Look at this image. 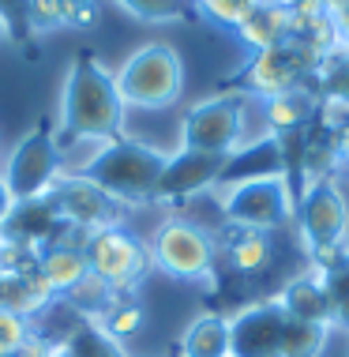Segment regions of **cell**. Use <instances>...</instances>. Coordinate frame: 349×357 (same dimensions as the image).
<instances>
[{"label": "cell", "instance_id": "6da1fadb", "mask_svg": "<svg viewBox=\"0 0 349 357\" xmlns=\"http://www.w3.org/2000/svg\"><path fill=\"white\" fill-rule=\"evenodd\" d=\"M124 128V102L116 94L113 72L94 53H75L64 75L61 91V117H56V151L79 147V143L116 139Z\"/></svg>", "mask_w": 349, "mask_h": 357}, {"label": "cell", "instance_id": "7a4b0ae2", "mask_svg": "<svg viewBox=\"0 0 349 357\" xmlns=\"http://www.w3.org/2000/svg\"><path fill=\"white\" fill-rule=\"evenodd\" d=\"M169 154L150 147V143L116 136L94 147V154L83 162V177L94 181L102 192H109L124 207H147L158 199V181L166 169Z\"/></svg>", "mask_w": 349, "mask_h": 357}, {"label": "cell", "instance_id": "3957f363", "mask_svg": "<svg viewBox=\"0 0 349 357\" xmlns=\"http://www.w3.org/2000/svg\"><path fill=\"white\" fill-rule=\"evenodd\" d=\"M124 109H169L184 91V61L166 42L139 45L113 72Z\"/></svg>", "mask_w": 349, "mask_h": 357}, {"label": "cell", "instance_id": "277c9868", "mask_svg": "<svg viewBox=\"0 0 349 357\" xmlns=\"http://www.w3.org/2000/svg\"><path fill=\"white\" fill-rule=\"evenodd\" d=\"M319 64H323V53L308 50V45L286 38L282 45H270V50H259L245 61V68L229 79L226 91H240L245 98H278V94L289 91H304V86H316Z\"/></svg>", "mask_w": 349, "mask_h": 357}, {"label": "cell", "instance_id": "5b68a950", "mask_svg": "<svg viewBox=\"0 0 349 357\" xmlns=\"http://www.w3.org/2000/svg\"><path fill=\"white\" fill-rule=\"evenodd\" d=\"M218 207L233 229H282L289 218H297V192L286 181V173L278 177H259V181H240V185L218 188Z\"/></svg>", "mask_w": 349, "mask_h": 357}, {"label": "cell", "instance_id": "8992f818", "mask_svg": "<svg viewBox=\"0 0 349 357\" xmlns=\"http://www.w3.org/2000/svg\"><path fill=\"white\" fill-rule=\"evenodd\" d=\"M248 102L240 91H222L196 102L180 121V147L203 154H229L245 147V109Z\"/></svg>", "mask_w": 349, "mask_h": 357}, {"label": "cell", "instance_id": "52a82bcc", "mask_svg": "<svg viewBox=\"0 0 349 357\" xmlns=\"http://www.w3.org/2000/svg\"><path fill=\"white\" fill-rule=\"evenodd\" d=\"M297 226H300V241L312 252V264L346 252L349 204H346V192L338 188L334 177L316 181V185H308L297 196Z\"/></svg>", "mask_w": 349, "mask_h": 357}, {"label": "cell", "instance_id": "ba28073f", "mask_svg": "<svg viewBox=\"0 0 349 357\" xmlns=\"http://www.w3.org/2000/svg\"><path fill=\"white\" fill-rule=\"evenodd\" d=\"M61 173H64V166H61V151H56L53 128L42 124V128L26 132L12 147L0 177H4L15 204H38V199L49 196V188L61 181Z\"/></svg>", "mask_w": 349, "mask_h": 357}, {"label": "cell", "instance_id": "9c48e42d", "mask_svg": "<svg viewBox=\"0 0 349 357\" xmlns=\"http://www.w3.org/2000/svg\"><path fill=\"white\" fill-rule=\"evenodd\" d=\"M147 245L154 267L180 282H203L215 271V237L188 218H166Z\"/></svg>", "mask_w": 349, "mask_h": 357}, {"label": "cell", "instance_id": "30bf717a", "mask_svg": "<svg viewBox=\"0 0 349 357\" xmlns=\"http://www.w3.org/2000/svg\"><path fill=\"white\" fill-rule=\"evenodd\" d=\"M83 256H86L91 275H98L102 282H109L116 294H132V289L143 282V275L154 267L150 245L139 241L132 229H124V226L91 234L86 245H83Z\"/></svg>", "mask_w": 349, "mask_h": 357}, {"label": "cell", "instance_id": "8fae6325", "mask_svg": "<svg viewBox=\"0 0 349 357\" xmlns=\"http://www.w3.org/2000/svg\"><path fill=\"white\" fill-rule=\"evenodd\" d=\"M45 204H49L56 222L75 226V229H83V234L124 226V215H128V207L116 204L109 192H102L94 181H86L83 173H61V181L49 188Z\"/></svg>", "mask_w": 349, "mask_h": 357}, {"label": "cell", "instance_id": "7c38bea8", "mask_svg": "<svg viewBox=\"0 0 349 357\" xmlns=\"http://www.w3.org/2000/svg\"><path fill=\"white\" fill-rule=\"evenodd\" d=\"M286 312L278 297L251 301L229 316V357H282Z\"/></svg>", "mask_w": 349, "mask_h": 357}, {"label": "cell", "instance_id": "4fadbf2b", "mask_svg": "<svg viewBox=\"0 0 349 357\" xmlns=\"http://www.w3.org/2000/svg\"><path fill=\"white\" fill-rule=\"evenodd\" d=\"M226 154H203V151H177L169 154L166 169L158 181V199L154 204H169V199H192L199 192L218 188Z\"/></svg>", "mask_w": 349, "mask_h": 357}, {"label": "cell", "instance_id": "5bb4252c", "mask_svg": "<svg viewBox=\"0 0 349 357\" xmlns=\"http://www.w3.org/2000/svg\"><path fill=\"white\" fill-rule=\"evenodd\" d=\"M278 173H286V166H282V147H278L274 136H263V139H251V143H245V147H237V151L229 154L226 166H222L218 188L240 185V181L278 177Z\"/></svg>", "mask_w": 349, "mask_h": 357}, {"label": "cell", "instance_id": "9a60e30c", "mask_svg": "<svg viewBox=\"0 0 349 357\" xmlns=\"http://www.w3.org/2000/svg\"><path fill=\"white\" fill-rule=\"evenodd\" d=\"M278 305L289 320H300V324H316V327H327L331 331V301H327V289H323V278L319 271L297 275L293 282H286V289L278 294Z\"/></svg>", "mask_w": 349, "mask_h": 357}, {"label": "cell", "instance_id": "2e32d148", "mask_svg": "<svg viewBox=\"0 0 349 357\" xmlns=\"http://www.w3.org/2000/svg\"><path fill=\"white\" fill-rule=\"evenodd\" d=\"M53 301L56 297L49 294V286L42 282L38 271H8V267H0V308L26 316L34 324Z\"/></svg>", "mask_w": 349, "mask_h": 357}, {"label": "cell", "instance_id": "e0dca14e", "mask_svg": "<svg viewBox=\"0 0 349 357\" xmlns=\"http://www.w3.org/2000/svg\"><path fill=\"white\" fill-rule=\"evenodd\" d=\"M319 113V94L316 86H304V91H289L278 94V98L263 102V121L270 128V136H289V132H300L316 121Z\"/></svg>", "mask_w": 349, "mask_h": 357}, {"label": "cell", "instance_id": "ac0fdd59", "mask_svg": "<svg viewBox=\"0 0 349 357\" xmlns=\"http://www.w3.org/2000/svg\"><path fill=\"white\" fill-rule=\"evenodd\" d=\"M86 271H91V267H86L83 248H72V245H45L42 256H38V275H42V282L49 286L53 297H68Z\"/></svg>", "mask_w": 349, "mask_h": 357}, {"label": "cell", "instance_id": "d6986e66", "mask_svg": "<svg viewBox=\"0 0 349 357\" xmlns=\"http://www.w3.org/2000/svg\"><path fill=\"white\" fill-rule=\"evenodd\" d=\"M177 357H229V316L199 312L184 327Z\"/></svg>", "mask_w": 349, "mask_h": 357}, {"label": "cell", "instance_id": "ffe728a7", "mask_svg": "<svg viewBox=\"0 0 349 357\" xmlns=\"http://www.w3.org/2000/svg\"><path fill=\"white\" fill-rule=\"evenodd\" d=\"M233 34H237L251 53L270 50V45H282L286 38H289V8H278V4L259 0V4L245 15V23H240Z\"/></svg>", "mask_w": 349, "mask_h": 357}, {"label": "cell", "instance_id": "44dd1931", "mask_svg": "<svg viewBox=\"0 0 349 357\" xmlns=\"http://www.w3.org/2000/svg\"><path fill=\"white\" fill-rule=\"evenodd\" d=\"M289 38L316 53H334V19L331 12L319 8V0H304V4L289 8Z\"/></svg>", "mask_w": 349, "mask_h": 357}, {"label": "cell", "instance_id": "7402d4cb", "mask_svg": "<svg viewBox=\"0 0 349 357\" xmlns=\"http://www.w3.org/2000/svg\"><path fill=\"white\" fill-rule=\"evenodd\" d=\"M226 252H229V264L240 275H263L270 267V259H274V241H270V234H259V229H233L229 226Z\"/></svg>", "mask_w": 349, "mask_h": 357}, {"label": "cell", "instance_id": "603a6c76", "mask_svg": "<svg viewBox=\"0 0 349 357\" xmlns=\"http://www.w3.org/2000/svg\"><path fill=\"white\" fill-rule=\"evenodd\" d=\"M319 278H323L327 301H331V327L349 331V252H338L331 259H319L312 264Z\"/></svg>", "mask_w": 349, "mask_h": 357}, {"label": "cell", "instance_id": "cb8c5ba5", "mask_svg": "<svg viewBox=\"0 0 349 357\" xmlns=\"http://www.w3.org/2000/svg\"><path fill=\"white\" fill-rule=\"evenodd\" d=\"M72 357H128L121 339H113L98 320H79L75 331L61 342Z\"/></svg>", "mask_w": 349, "mask_h": 357}, {"label": "cell", "instance_id": "d4e9b609", "mask_svg": "<svg viewBox=\"0 0 349 357\" xmlns=\"http://www.w3.org/2000/svg\"><path fill=\"white\" fill-rule=\"evenodd\" d=\"M116 4L139 23H196L199 19L196 0H116Z\"/></svg>", "mask_w": 349, "mask_h": 357}, {"label": "cell", "instance_id": "484cf974", "mask_svg": "<svg viewBox=\"0 0 349 357\" xmlns=\"http://www.w3.org/2000/svg\"><path fill=\"white\" fill-rule=\"evenodd\" d=\"M0 23L8 42L19 45L23 56H38V34L31 31V0H0Z\"/></svg>", "mask_w": 349, "mask_h": 357}, {"label": "cell", "instance_id": "4316f807", "mask_svg": "<svg viewBox=\"0 0 349 357\" xmlns=\"http://www.w3.org/2000/svg\"><path fill=\"white\" fill-rule=\"evenodd\" d=\"M143 320H147V316H143V305L135 301L132 294H116V297H113V305L102 312V320H98V324L113 335V339L128 342L132 335H139V331H143Z\"/></svg>", "mask_w": 349, "mask_h": 357}, {"label": "cell", "instance_id": "83f0119b", "mask_svg": "<svg viewBox=\"0 0 349 357\" xmlns=\"http://www.w3.org/2000/svg\"><path fill=\"white\" fill-rule=\"evenodd\" d=\"M327 327L316 324H300L286 316V335H282V357H323L327 346Z\"/></svg>", "mask_w": 349, "mask_h": 357}, {"label": "cell", "instance_id": "f1b7e54d", "mask_svg": "<svg viewBox=\"0 0 349 357\" xmlns=\"http://www.w3.org/2000/svg\"><path fill=\"white\" fill-rule=\"evenodd\" d=\"M316 94L319 98H338L349 105V53L334 50L323 56L319 75H316Z\"/></svg>", "mask_w": 349, "mask_h": 357}, {"label": "cell", "instance_id": "f546056e", "mask_svg": "<svg viewBox=\"0 0 349 357\" xmlns=\"http://www.w3.org/2000/svg\"><path fill=\"white\" fill-rule=\"evenodd\" d=\"M196 4H199V19H207L215 26H226V31H237L259 0H196Z\"/></svg>", "mask_w": 349, "mask_h": 357}, {"label": "cell", "instance_id": "4dcf8cb0", "mask_svg": "<svg viewBox=\"0 0 349 357\" xmlns=\"http://www.w3.org/2000/svg\"><path fill=\"white\" fill-rule=\"evenodd\" d=\"M31 335H34V324L26 316H15L8 308H0V357H15L31 342Z\"/></svg>", "mask_w": 349, "mask_h": 357}, {"label": "cell", "instance_id": "1f68e13d", "mask_svg": "<svg viewBox=\"0 0 349 357\" xmlns=\"http://www.w3.org/2000/svg\"><path fill=\"white\" fill-rule=\"evenodd\" d=\"M68 26L64 19V0H31V31L34 34H49Z\"/></svg>", "mask_w": 349, "mask_h": 357}, {"label": "cell", "instance_id": "d6a6232c", "mask_svg": "<svg viewBox=\"0 0 349 357\" xmlns=\"http://www.w3.org/2000/svg\"><path fill=\"white\" fill-rule=\"evenodd\" d=\"M64 19L75 31H91L102 19V0H64Z\"/></svg>", "mask_w": 349, "mask_h": 357}, {"label": "cell", "instance_id": "836d02e7", "mask_svg": "<svg viewBox=\"0 0 349 357\" xmlns=\"http://www.w3.org/2000/svg\"><path fill=\"white\" fill-rule=\"evenodd\" d=\"M334 50L349 53V8H342V12H334Z\"/></svg>", "mask_w": 349, "mask_h": 357}, {"label": "cell", "instance_id": "e575fe53", "mask_svg": "<svg viewBox=\"0 0 349 357\" xmlns=\"http://www.w3.org/2000/svg\"><path fill=\"white\" fill-rule=\"evenodd\" d=\"M12 211H15V199H12V192H8L4 177H0V229L8 226V218H12Z\"/></svg>", "mask_w": 349, "mask_h": 357}, {"label": "cell", "instance_id": "d590c367", "mask_svg": "<svg viewBox=\"0 0 349 357\" xmlns=\"http://www.w3.org/2000/svg\"><path fill=\"white\" fill-rule=\"evenodd\" d=\"M334 143H338V162H342V166H349V124L334 136Z\"/></svg>", "mask_w": 349, "mask_h": 357}, {"label": "cell", "instance_id": "8d00e7d4", "mask_svg": "<svg viewBox=\"0 0 349 357\" xmlns=\"http://www.w3.org/2000/svg\"><path fill=\"white\" fill-rule=\"evenodd\" d=\"M319 8H323V12H342V8H349V0H319Z\"/></svg>", "mask_w": 349, "mask_h": 357}, {"label": "cell", "instance_id": "74e56055", "mask_svg": "<svg viewBox=\"0 0 349 357\" xmlns=\"http://www.w3.org/2000/svg\"><path fill=\"white\" fill-rule=\"evenodd\" d=\"M267 4H278V8H297V4H304V0H267Z\"/></svg>", "mask_w": 349, "mask_h": 357}, {"label": "cell", "instance_id": "f35d334b", "mask_svg": "<svg viewBox=\"0 0 349 357\" xmlns=\"http://www.w3.org/2000/svg\"><path fill=\"white\" fill-rule=\"evenodd\" d=\"M49 357H72V354H68L64 346H53V350H49Z\"/></svg>", "mask_w": 349, "mask_h": 357}, {"label": "cell", "instance_id": "ab89813d", "mask_svg": "<svg viewBox=\"0 0 349 357\" xmlns=\"http://www.w3.org/2000/svg\"><path fill=\"white\" fill-rule=\"evenodd\" d=\"M8 42V34H4V23H0V45H4Z\"/></svg>", "mask_w": 349, "mask_h": 357}, {"label": "cell", "instance_id": "60d3db41", "mask_svg": "<svg viewBox=\"0 0 349 357\" xmlns=\"http://www.w3.org/2000/svg\"><path fill=\"white\" fill-rule=\"evenodd\" d=\"M346 252H349V245H346Z\"/></svg>", "mask_w": 349, "mask_h": 357}, {"label": "cell", "instance_id": "b9f144b4", "mask_svg": "<svg viewBox=\"0 0 349 357\" xmlns=\"http://www.w3.org/2000/svg\"><path fill=\"white\" fill-rule=\"evenodd\" d=\"M173 357H177V354H173Z\"/></svg>", "mask_w": 349, "mask_h": 357}, {"label": "cell", "instance_id": "7bdbcfd3", "mask_svg": "<svg viewBox=\"0 0 349 357\" xmlns=\"http://www.w3.org/2000/svg\"><path fill=\"white\" fill-rule=\"evenodd\" d=\"M346 357H349V354H346Z\"/></svg>", "mask_w": 349, "mask_h": 357}]
</instances>
